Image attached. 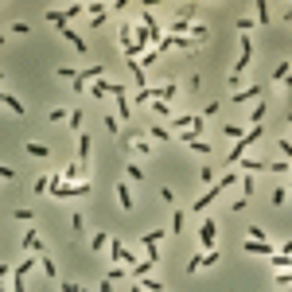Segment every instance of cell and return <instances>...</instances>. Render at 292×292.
Listing matches in <instances>:
<instances>
[{
    "label": "cell",
    "mask_w": 292,
    "mask_h": 292,
    "mask_svg": "<svg viewBox=\"0 0 292 292\" xmlns=\"http://www.w3.org/2000/svg\"><path fill=\"white\" fill-rule=\"evenodd\" d=\"M234 183H238V175H234V172H226L222 179H214V183H210V191L203 195V199H195V214H199V210H206V206H210V203H214L218 195H222V191H230Z\"/></svg>",
    "instance_id": "6da1fadb"
},
{
    "label": "cell",
    "mask_w": 292,
    "mask_h": 292,
    "mask_svg": "<svg viewBox=\"0 0 292 292\" xmlns=\"http://www.w3.org/2000/svg\"><path fill=\"white\" fill-rule=\"evenodd\" d=\"M261 137H265V133H261V125H253V129H249V133H245L242 141H238V145L230 148V156H226V164H234V168H238V164H242V160H245V152H249V148L257 145V141H261Z\"/></svg>",
    "instance_id": "7a4b0ae2"
},
{
    "label": "cell",
    "mask_w": 292,
    "mask_h": 292,
    "mask_svg": "<svg viewBox=\"0 0 292 292\" xmlns=\"http://www.w3.org/2000/svg\"><path fill=\"white\" fill-rule=\"evenodd\" d=\"M214 230H218V222H214V218H203V226H199V245H203V253H214Z\"/></svg>",
    "instance_id": "3957f363"
},
{
    "label": "cell",
    "mask_w": 292,
    "mask_h": 292,
    "mask_svg": "<svg viewBox=\"0 0 292 292\" xmlns=\"http://www.w3.org/2000/svg\"><path fill=\"white\" fill-rule=\"evenodd\" d=\"M253 97H261V86H238L230 94V105H242V101H253Z\"/></svg>",
    "instance_id": "277c9868"
},
{
    "label": "cell",
    "mask_w": 292,
    "mask_h": 292,
    "mask_svg": "<svg viewBox=\"0 0 292 292\" xmlns=\"http://www.w3.org/2000/svg\"><path fill=\"white\" fill-rule=\"evenodd\" d=\"M62 179H66V183H86V168H82V164H66V168H62Z\"/></svg>",
    "instance_id": "5b68a950"
},
{
    "label": "cell",
    "mask_w": 292,
    "mask_h": 292,
    "mask_svg": "<svg viewBox=\"0 0 292 292\" xmlns=\"http://www.w3.org/2000/svg\"><path fill=\"white\" fill-rule=\"evenodd\" d=\"M117 203H121V210H133V191H129V183H117Z\"/></svg>",
    "instance_id": "8992f818"
},
{
    "label": "cell",
    "mask_w": 292,
    "mask_h": 292,
    "mask_svg": "<svg viewBox=\"0 0 292 292\" xmlns=\"http://www.w3.org/2000/svg\"><path fill=\"white\" fill-rule=\"evenodd\" d=\"M62 39H66V43H70L74 51H86V43H82V35H78L74 28H62Z\"/></svg>",
    "instance_id": "52a82bcc"
},
{
    "label": "cell",
    "mask_w": 292,
    "mask_h": 292,
    "mask_svg": "<svg viewBox=\"0 0 292 292\" xmlns=\"http://www.w3.org/2000/svg\"><path fill=\"white\" fill-rule=\"evenodd\" d=\"M78 164L90 168V137H78Z\"/></svg>",
    "instance_id": "ba28073f"
},
{
    "label": "cell",
    "mask_w": 292,
    "mask_h": 292,
    "mask_svg": "<svg viewBox=\"0 0 292 292\" xmlns=\"http://www.w3.org/2000/svg\"><path fill=\"white\" fill-rule=\"evenodd\" d=\"M269 265H273L277 273H285V269H292V257H289V253H273V257H269Z\"/></svg>",
    "instance_id": "9c48e42d"
},
{
    "label": "cell",
    "mask_w": 292,
    "mask_h": 292,
    "mask_svg": "<svg viewBox=\"0 0 292 292\" xmlns=\"http://www.w3.org/2000/svg\"><path fill=\"white\" fill-rule=\"evenodd\" d=\"M253 12H257L253 20H257V24L265 28V24H269V4H265V0H257V4H253Z\"/></svg>",
    "instance_id": "30bf717a"
},
{
    "label": "cell",
    "mask_w": 292,
    "mask_h": 292,
    "mask_svg": "<svg viewBox=\"0 0 292 292\" xmlns=\"http://www.w3.org/2000/svg\"><path fill=\"white\" fill-rule=\"evenodd\" d=\"M133 117V105H129V97H117V121H129Z\"/></svg>",
    "instance_id": "8fae6325"
},
{
    "label": "cell",
    "mask_w": 292,
    "mask_h": 292,
    "mask_svg": "<svg viewBox=\"0 0 292 292\" xmlns=\"http://www.w3.org/2000/svg\"><path fill=\"white\" fill-rule=\"evenodd\" d=\"M82 12H90V8H82V4H70V8H62V16H66V24H70V20H78Z\"/></svg>",
    "instance_id": "7c38bea8"
},
{
    "label": "cell",
    "mask_w": 292,
    "mask_h": 292,
    "mask_svg": "<svg viewBox=\"0 0 292 292\" xmlns=\"http://www.w3.org/2000/svg\"><path fill=\"white\" fill-rule=\"evenodd\" d=\"M133 273H137V281H148V277H152V261H141Z\"/></svg>",
    "instance_id": "4fadbf2b"
},
{
    "label": "cell",
    "mask_w": 292,
    "mask_h": 292,
    "mask_svg": "<svg viewBox=\"0 0 292 292\" xmlns=\"http://www.w3.org/2000/svg\"><path fill=\"white\" fill-rule=\"evenodd\" d=\"M152 109H156V117H168L172 121V105L168 101H152Z\"/></svg>",
    "instance_id": "5bb4252c"
},
{
    "label": "cell",
    "mask_w": 292,
    "mask_h": 292,
    "mask_svg": "<svg viewBox=\"0 0 292 292\" xmlns=\"http://www.w3.org/2000/svg\"><path fill=\"white\" fill-rule=\"evenodd\" d=\"M90 249H94V253H101V249H105V230H97L94 238H90Z\"/></svg>",
    "instance_id": "9a60e30c"
},
{
    "label": "cell",
    "mask_w": 292,
    "mask_h": 292,
    "mask_svg": "<svg viewBox=\"0 0 292 292\" xmlns=\"http://www.w3.org/2000/svg\"><path fill=\"white\" fill-rule=\"evenodd\" d=\"M269 172H277V175H289L292 164H289V160H277V164H269Z\"/></svg>",
    "instance_id": "2e32d148"
},
{
    "label": "cell",
    "mask_w": 292,
    "mask_h": 292,
    "mask_svg": "<svg viewBox=\"0 0 292 292\" xmlns=\"http://www.w3.org/2000/svg\"><path fill=\"white\" fill-rule=\"evenodd\" d=\"M253 24H257L253 16H242V20H238V31H242V35H249V31H253Z\"/></svg>",
    "instance_id": "e0dca14e"
},
{
    "label": "cell",
    "mask_w": 292,
    "mask_h": 292,
    "mask_svg": "<svg viewBox=\"0 0 292 292\" xmlns=\"http://www.w3.org/2000/svg\"><path fill=\"white\" fill-rule=\"evenodd\" d=\"M199 137H203V133H195V129H183V133H179V141H183L187 148H191L195 141H199Z\"/></svg>",
    "instance_id": "ac0fdd59"
},
{
    "label": "cell",
    "mask_w": 292,
    "mask_h": 292,
    "mask_svg": "<svg viewBox=\"0 0 292 292\" xmlns=\"http://www.w3.org/2000/svg\"><path fill=\"white\" fill-rule=\"evenodd\" d=\"M0 101H4V105H8L12 113H24V105H20V101H16V97H12V94H4V97H0Z\"/></svg>",
    "instance_id": "d6986e66"
},
{
    "label": "cell",
    "mask_w": 292,
    "mask_h": 292,
    "mask_svg": "<svg viewBox=\"0 0 292 292\" xmlns=\"http://www.w3.org/2000/svg\"><path fill=\"white\" fill-rule=\"evenodd\" d=\"M226 137H234V145H238V141L245 137V129H242V125H226Z\"/></svg>",
    "instance_id": "ffe728a7"
},
{
    "label": "cell",
    "mask_w": 292,
    "mask_h": 292,
    "mask_svg": "<svg viewBox=\"0 0 292 292\" xmlns=\"http://www.w3.org/2000/svg\"><path fill=\"white\" fill-rule=\"evenodd\" d=\"M289 70H292L289 62H281V66H277V74H273V78H277V82H289Z\"/></svg>",
    "instance_id": "44dd1931"
},
{
    "label": "cell",
    "mask_w": 292,
    "mask_h": 292,
    "mask_svg": "<svg viewBox=\"0 0 292 292\" xmlns=\"http://www.w3.org/2000/svg\"><path fill=\"white\" fill-rule=\"evenodd\" d=\"M105 20H109V8H101V12H94V28H105Z\"/></svg>",
    "instance_id": "7402d4cb"
},
{
    "label": "cell",
    "mask_w": 292,
    "mask_h": 292,
    "mask_svg": "<svg viewBox=\"0 0 292 292\" xmlns=\"http://www.w3.org/2000/svg\"><path fill=\"white\" fill-rule=\"evenodd\" d=\"M273 203H277V206H285V203H289V191H285V187H277V191H273Z\"/></svg>",
    "instance_id": "603a6c76"
},
{
    "label": "cell",
    "mask_w": 292,
    "mask_h": 292,
    "mask_svg": "<svg viewBox=\"0 0 292 292\" xmlns=\"http://www.w3.org/2000/svg\"><path fill=\"white\" fill-rule=\"evenodd\" d=\"M148 137H156V141H168V129H164V125H152V133H148Z\"/></svg>",
    "instance_id": "cb8c5ba5"
},
{
    "label": "cell",
    "mask_w": 292,
    "mask_h": 292,
    "mask_svg": "<svg viewBox=\"0 0 292 292\" xmlns=\"http://www.w3.org/2000/svg\"><path fill=\"white\" fill-rule=\"evenodd\" d=\"M156 55H160V51H148L145 58H141V70H148V66H152V62H156Z\"/></svg>",
    "instance_id": "d4e9b609"
},
{
    "label": "cell",
    "mask_w": 292,
    "mask_h": 292,
    "mask_svg": "<svg viewBox=\"0 0 292 292\" xmlns=\"http://www.w3.org/2000/svg\"><path fill=\"white\" fill-rule=\"evenodd\" d=\"M199 265H203V253H195L191 261H187V273H199Z\"/></svg>",
    "instance_id": "484cf974"
},
{
    "label": "cell",
    "mask_w": 292,
    "mask_h": 292,
    "mask_svg": "<svg viewBox=\"0 0 292 292\" xmlns=\"http://www.w3.org/2000/svg\"><path fill=\"white\" fill-rule=\"evenodd\" d=\"M28 152H31V156H43V160H47V145H28Z\"/></svg>",
    "instance_id": "4316f807"
},
{
    "label": "cell",
    "mask_w": 292,
    "mask_h": 292,
    "mask_svg": "<svg viewBox=\"0 0 292 292\" xmlns=\"http://www.w3.org/2000/svg\"><path fill=\"white\" fill-rule=\"evenodd\" d=\"M242 195H245V199H253V179H249V175L242 179Z\"/></svg>",
    "instance_id": "83f0119b"
},
{
    "label": "cell",
    "mask_w": 292,
    "mask_h": 292,
    "mask_svg": "<svg viewBox=\"0 0 292 292\" xmlns=\"http://www.w3.org/2000/svg\"><path fill=\"white\" fill-rule=\"evenodd\" d=\"M24 281H28V273H20V269H16V292H28V289H24Z\"/></svg>",
    "instance_id": "f1b7e54d"
},
{
    "label": "cell",
    "mask_w": 292,
    "mask_h": 292,
    "mask_svg": "<svg viewBox=\"0 0 292 292\" xmlns=\"http://www.w3.org/2000/svg\"><path fill=\"white\" fill-rule=\"evenodd\" d=\"M97 292H113V281H109V277H101V285H97Z\"/></svg>",
    "instance_id": "f546056e"
},
{
    "label": "cell",
    "mask_w": 292,
    "mask_h": 292,
    "mask_svg": "<svg viewBox=\"0 0 292 292\" xmlns=\"http://www.w3.org/2000/svg\"><path fill=\"white\" fill-rule=\"evenodd\" d=\"M58 289H62V292H82V289H78V285H74V281H62Z\"/></svg>",
    "instance_id": "4dcf8cb0"
},
{
    "label": "cell",
    "mask_w": 292,
    "mask_h": 292,
    "mask_svg": "<svg viewBox=\"0 0 292 292\" xmlns=\"http://www.w3.org/2000/svg\"><path fill=\"white\" fill-rule=\"evenodd\" d=\"M281 253H289V257H292V242H285V245H281Z\"/></svg>",
    "instance_id": "1f68e13d"
},
{
    "label": "cell",
    "mask_w": 292,
    "mask_h": 292,
    "mask_svg": "<svg viewBox=\"0 0 292 292\" xmlns=\"http://www.w3.org/2000/svg\"><path fill=\"white\" fill-rule=\"evenodd\" d=\"M285 20H289V24H292V4H289V12H285Z\"/></svg>",
    "instance_id": "d6a6232c"
},
{
    "label": "cell",
    "mask_w": 292,
    "mask_h": 292,
    "mask_svg": "<svg viewBox=\"0 0 292 292\" xmlns=\"http://www.w3.org/2000/svg\"><path fill=\"white\" fill-rule=\"evenodd\" d=\"M285 86H289V90H292V74H289V82H285Z\"/></svg>",
    "instance_id": "836d02e7"
}]
</instances>
